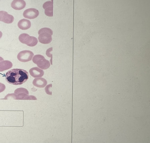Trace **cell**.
Instances as JSON below:
<instances>
[{
    "instance_id": "cell-1",
    "label": "cell",
    "mask_w": 150,
    "mask_h": 143,
    "mask_svg": "<svg viewBox=\"0 0 150 143\" xmlns=\"http://www.w3.org/2000/svg\"><path fill=\"white\" fill-rule=\"evenodd\" d=\"M28 73L20 69H13L8 71L6 74V80L9 83L18 85L26 82L28 78Z\"/></svg>"
},
{
    "instance_id": "cell-2",
    "label": "cell",
    "mask_w": 150,
    "mask_h": 143,
    "mask_svg": "<svg viewBox=\"0 0 150 143\" xmlns=\"http://www.w3.org/2000/svg\"><path fill=\"white\" fill-rule=\"evenodd\" d=\"M39 42L43 44H49L52 40V31L50 28L44 27L41 28L38 31Z\"/></svg>"
},
{
    "instance_id": "cell-3",
    "label": "cell",
    "mask_w": 150,
    "mask_h": 143,
    "mask_svg": "<svg viewBox=\"0 0 150 143\" xmlns=\"http://www.w3.org/2000/svg\"><path fill=\"white\" fill-rule=\"evenodd\" d=\"M15 94H8L7 96L11 97L16 99H36L33 96H28V92L25 88H20L16 89L14 91Z\"/></svg>"
},
{
    "instance_id": "cell-4",
    "label": "cell",
    "mask_w": 150,
    "mask_h": 143,
    "mask_svg": "<svg viewBox=\"0 0 150 143\" xmlns=\"http://www.w3.org/2000/svg\"><path fill=\"white\" fill-rule=\"evenodd\" d=\"M32 61L38 67L42 69H46L50 66L49 61L41 55H35L33 58Z\"/></svg>"
},
{
    "instance_id": "cell-5",
    "label": "cell",
    "mask_w": 150,
    "mask_h": 143,
    "mask_svg": "<svg viewBox=\"0 0 150 143\" xmlns=\"http://www.w3.org/2000/svg\"><path fill=\"white\" fill-rule=\"evenodd\" d=\"M18 39L21 42L30 46H34L38 42V40L36 38L33 36H30L26 33L21 34L19 37Z\"/></svg>"
},
{
    "instance_id": "cell-6",
    "label": "cell",
    "mask_w": 150,
    "mask_h": 143,
    "mask_svg": "<svg viewBox=\"0 0 150 143\" xmlns=\"http://www.w3.org/2000/svg\"><path fill=\"white\" fill-rule=\"evenodd\" d=\"M33 55L34 54L31 51L24 50L19 53L17 57L20 61L25 62L31 61Z\"/></svg>"
},
{
    "instance_id": "cell-7",
    "label": "cell",
    "mask_w": 150,
    "mask_h": 143,
    "mask_svg": "<svg viewBox=\"0 0 150 143\" xmlns=\"http://www.w3.org/2000/svg\"><path fill=\"white\" fill-rule=\"evenodd\" d=\"M39 15V12L34 8H30L25 10L23 13L24 17L28 19H33L37 17Z\"/></svg>"
},
{
    "instance_id": "cell-8",
    "label": "cell",
    "mask_w": 150,
    "mask_h": 143,
    "mask_svg": "<svg viewBox=\"0 0 150 143\" xmlns=\"http://www.w3.org/2000/svg\"><path fill=\"white\" fill-rule=\"evenodd\" d=\"M14 20L13 17L4 11H0V21L9 24L12 23Z\"/></svg>"
},
{
    "instance_id": "cell-9",
    "label": "cell",
    "mask_w": 150,
    "mask_h": 143,
    "mask_svg": "<svg viewBox=\"0 0 150 143\" xmlns=\"http://www.w3.org/2000/svg\"><path fill=\"white\" fill-rule=\"evenodd\" d=\"M53 1H47L43 5V7L45 9V14L49 17L53 16Z\"/></svg>"
},
{
    "instance_id": "cell-10",
    "label": "cell",
    "mask_w": 150,
    "mask_h": 143,
    "mask_svg": "<svg viewBox=\"0 0 150 143\" xmlns=\"http://www.w3.org/2000/svg\"><path fill=\"white\" fill-rule=\"evenodd\" d=\"M11 7L16 10H21L23 9L26 6V3L23 0H13L11 4Z\"/></svg>"
},
{
    "instance_id": "cell-11",
    "label": "cell",
    "mask_w": 150,
    "mask_h": 143,
    "mask_svg": "<svg viewBox=\"0 0 150 143\" xmlns=\"http://www.w3.org/2000/svg\"><path fill=\"white\" fill-rule=\"evenodd\" d=\"M29 72L30 75L34 77H41L44 74L43 71L37 67H33L31 68Z\"/></svg>"
},
{
    "instance_id": "cell-12",
    "label": "cell",
    "mask_w": 150,
    "mask_h": 143,
    "mask_svg": "<svg viewBox=\"0 0 150 143\" xmlns=\"http://www.w3.org/2000/svg\"><path fill=\"white\" fill-rule=\"evenodd\" d=\"M31 25L30 21L25 19L20 20L18 24L19 28L22 30H26L29 28L31 26Z\"/></svg>"
},
{
    "instance_id": "cell-13",
    "label": "cell",
    "mask_w": 150,
    "mask_h": 143,
    "mask_svg": "<svg viewBox=\"0 0 150 143\" xmlns=\"http://www.w3.org/2000/svg\"><path fill=\"white\" fill-rule=\"evenodd\" d=\"M12 63L8 60H2L0 61V72L8 70L12 68Z\"/></svg>"
},
{
    "instance_id": "cell-14",
    "label": "cell",
    "mask_w": 150,
    "mask_h": 143,
    "mask_svg": "<svg viewBox=\"0 0 150 143\" xmlns=\"http://www.w3.org/2000/svg\"><path fill=\"white\" fill-rule=\"evenodd\" d=\"M33 84L36 86L42 87L46 85L47 81L45 80L42 78H35L33 80Z\"/></svg>"
},
{
    "instance_id": "cell-15",
    "label": "cell",
    "mask_w": 150,
    "mask_h": 143,
    "mask_svg": "<svg viewBox=\"0 0 150 143\" xmlns=\"http://www.w3.org/2000/svg\"><path fill=\"white\" fill-rule=\"evenodd\" d=\"M5 85L0 82V93L3 91L5 89Z\"/></svg>"
},
{
    "instance_id": "cell-16",
    "label": "cell",
    "mask_w": 150,
    "mask_h": 143,
    "mask_svg": "<svg viewBox=\"0 0 150 143\" xmlns=\"http://www.w3.org/2000/svg\"><path fill=\"white\" fill-rule=\"evenodd\" d=\"M2 35V32L0 31V39L1 38Z\"/></svg>"
},
{
    "instance_id": "cell-17",
    "label": "cell",
    "mask_w": 150,
    "mask_h": 143,
    "mask_svg": "<svg viewBox=\"0 0 150 143\" xmlns=\"http://www.w3.org/2000/svg\"><path fill=\"white\" fill-rule=\"evenodd\" d=\"M2 60H4V59L2 57L0 56V61Z\"/></svg>"
}]
</instances>
